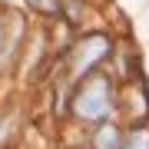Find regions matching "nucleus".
Instances as JSON below:
<instances>
[{
	"label": "nucleus",
	"instance_id": "obj_1",
	"mask_svg": "<svg viewBox=\"0 0 149 149\" xmlns=\"http://www.w3.org/2000/svg\"><path fill=\"white\" fill-rule=\"evenodd\" d=\"M113 106H116L113 86H109V76H103V73H90L80 83V90L73 93V109L80 119H106Z\"/></svg>",
	"mask_w": 149,
	"mask_h": 149
},
{
	"label": "nucleus",
	"instance_id": "obj_2",
	"mask_svg": "<svg viewBox=\"0 0 149 149\" xmlns=\"http://www.w3.org/2000/svg\"><path fill=\"white\" fill-rule=\"evenodd\" d=\"M106 50H109V40L106 37H86L83 43H76V47L66 53V80L70 83L83 80L86 70H93L103 56H106Z\"/></svg>",
	"mask_w": 149,
	"mask_h": 149
},
{
	"label": "nucleus",
	"instance_id": "obj_3",
	"mask_svg": "<svg viewBox=\"0 0 149 149\" xmlns=\"http://www.w3.org/2000/svg\"><path fill=\"white\" fill-rule=\"evenodd\" d=\"M96 149H123V136L116 126H100L96 129Z\"/></svg>",
	"mask_w": 149,
	"mask_h": 149
},
{
	"label": "nucleus",
	"instance_id": "obj_4",
	"mask_svg": "<svg viewBox=\"0 0 149 149\" xmlns=\"http://www.w3.org/2000/svg\"><path fill=\"white\" fill-rule=\"evenodd\" d=\"M123 149H149V129H136V133L123 143Z\"/></svg>",
	"mask_w": 149,
	"mask_h": 149
},
{
	"label": "nucleus",
	"instance_id": "obj_5",
	"mask_svg": "<svg viewBox=\"0 0 149 149\" xmlns=\"http://www.w3.org/2000/svg\"><path fill=\"white\" fill-rule=\"evenodd\" d=\"M60 3H63V0H30V7H37V10H43V13H56Z\"/></svg>",
	"mask_w": 149,
	"mask_h": 149
}]
</instances>
